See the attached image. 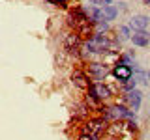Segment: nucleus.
Listing matches in <instances>:
<instances>
[{"mask_svg": "<svg viewBox=\"0 0 150 140\" xmlns=\"http://www.w3.org/2000/svg\"><path fill=\"white\" fill-rule=\"evenodd\" d=\"M101 116L107 121H122V120H135V112L129 110L126 105H111V106H100Z\"/></svg>", "mask_w": 150, "mask_h": 140, "instance_id": "obj_1", "label": "nucleus"}, {"mask_svg": "<svg viewBox=\"0 0 150 140\" xmlns=\"http://www.w3.org/2000/svg\"><path fill=\"white\" fill-rule=\"evenodd\" d=\"M83 43L84 39L77 32H69L64 36V50L71 56H81L83 54Z\"/></svg>", "mask_w": 150, "mask_h": 140, "instance_id": "obj_2", "label": "nucleus"}, {"mask_svg": "<svg viewBox=\"0 0 150 140\" xmlns=\"http://www.w3.org/2000/svg\"><path fill=\"white\" fill-rule=\"evenodd\" d=\"M109 131V125H107V120L103 116H96V118H90L84 123V129L83 133H88V134H94V136L100 138L103 133Z\"/></svg>", "mask_w": 150, "mask_h": 140, "instance_id": "obj_3", "label": "nucleus"}, {"mask_svg": "<svg viewBox=\"0 0 150 140\" xmlns=\"http://www.w3.org/2000/svg\"><path fill=\"white\" fill-rule=\"evenodd\" d=\"M86 95H90V97H94V99L103 103V101H107V99L112 97V92H111V88L107 86V84H103V82H92V86L88 88Z\"/></svg>", "mask_w": 150, "mask_h": 140, "instance_id": "obj_4", "label": "nucleus"}, {"mask_svg": "<svg viewBox=\"0 0 150 140\" xmlns=\"http://www.w3.org/2000/svg\"><path fill=\"white\" fill-rule=\"evenodd\" d=\"M112 77L116 78L120 84H126L133 78V67L128 64H122V62H116L115 67H112Z\"/></svg>", "mask_w": 150, "mask_h": 140, "instance_id": "obj_5", "label": "nucleus"}, {"mask_svg": "<svg viewBox=\"0 0 150 140\" xmlns=\"http://www.w3.org/2000/svg\"><path fill=\"white\" fill-rule=\"evenodd\" d=\"M71 82L79 88V90H88V88L92 86L94 80L90 78V75L84 71V69H73V73H71Z\"/></svg>", "mask_w": 150, "mask_h": 140, "instance_id": "obj_6", "label": "nucleus"}, {"mask_svg": "<svg viewBox=\"0 0 150 140\" xmlns=\"http://www.w3.org/2000/svg\"><path fill=\"white\" fill-rule=\"evenodd\" d=\"M86 73L90 75V78L94 82H101V78H105V75H107V65L100 64V62H90Z\"/></svg>", "mask_w": 150, "mask_h": 140, "instance_id": "obj_7", "label": "nucleus"}, {"mask_svg": "<svg viewBox=\"0 0 150 140\" xmlns=\"http://www.w3.org/2000/svg\"><path fill=\"white\" fill-rule=\"evenodd\" d=\"M124 103H126V106H128L129 110L137 112L141 108V103H143V93L139 90H131V92H128L124 95Z\"/></svg>", "mask_w": 150, "mask_h": 140, "instance_id": "obj_8", "label": "nucleus"}, {"mask_svg": "<svg viewBox=\"0 0 150 140\" xmlns=\"http://www.w3.org/2000/svg\"><path fill=\"white\" fill-rule=\"evenodd\" d=\"M148 17L146 15H133V17H131L129 19V28H131V30H133V32H143V30H146V28H148Z\"/></svg>", "mask_w": 150, "mask_h": 140, "instance_id": "obj_9", "label": "nucleus"}, {"mask_svg": "<svg viewBox=\"0 0 150 140\" xmlns=\"http://www.w3.org/2000/svg\"><path fill=\"white\" fill-rule=\"evenodd\" d=\"M131 43L135 47H148L150 45V32H146V30L133 32L131 34Z\"/></svg>", "mask_w": 150, "mask_h": 140, "instance_id": "obj_10", "label": "nucleus"}, {"mask_svg": "<svg viewBox=\"0 0 150 140\" xmlns=\"http://www.w3.org/2000/svg\"><path fill=\"white\" fill-rule=\"evenodd\" d=\"M133 80H137V82L143 84V86L150 88V71L148 69H139L137 65L133 64Z\"/></svg>", "mask_w": 150, "mask_h": 140, "instance_id": "obj_11", "label": "nucleus"}, {"mask_svg": "<svg viewBox=\"0 0 150 140\" xmlns=\"http://www.w3.org/2000/svg\"><path fill=\"white\" fill-rule=\"evenodd\" d=\"M103 17H105V21L109 22V21H115L116 17H118V8L116 6H112V4H109V6H103Z\"/></svg>", "mask_w": 150, "mask_h": 140, "instance_id": "obj_12", "label": "nucleus"}, {"mask_svg": "<svg viewBox=\"0 0 150 140\" xmlns=\"http://www.w3.org/2000/svg\"><path fill=\"white\" fill-rule=\"evenodd\" d=\"M131 28L129 26H120L118 28V34H120V41H124V39H131Z\"/></svg>", "mask_w": 150, "mask_h": 140, "instance_id": "obj_13", "label": "nucleus"}, {"mask_svg": "<svg viewBox=\"0 0 150 140\" xmlns=\"http://www.w3.org/2000/svg\"><path fill=\"white\" fill-rule=\"evenodd\" d=\"M112 0H90L92 6H98V8H103V6H109Z\"/></svg>", "mask_w": 150, "mask_h": 140, "instance_id": "obj_14", "label": "nucleus"}, {"mask_svg": "<svg viewBox=\"0 0 150 140\" xmlns=\"http://www.w3.org/2000/svg\"><path fill=\"white\" fill-rule=\"evenodd\" d=\"M47 2H51L53 6H58V8H66L69 0H47Z\"/></svg>", "mask_w": 150, "mask_h": 140, "instance_id": "obj_15", "label": "nucleus"}, {"mask_svg": "<svg viewBox=\"0 0 150 140\" xmlns=\"http://www.w3.org/2000/svg\"><path fill=\"white\" fill-rule=\"evenodd\" d=\"M77 140H100V138H98V136H94V134H88V133H81Z\"/></svg>", "mask_w": 150, "mask_h": 140, "instance_id": "obj_16", "label": "nucleus"}, {"mask_svg": "<svg viewBox=\"0 0 150 140\" xmlns=\"http://www.w3.org/2000/svg\"><path fill=\"white\" fill-rule=\"evenodd\" d=\"M141 2H143L144 6H150V0H141Z\"/></svg>", "mask_w": 150, "mask_h": 140, "instance_id": "obj_17", "label": "nucleus"}, {"mask_svg": "<svg viewBox=\"0 0 150 140\" xmlns=\"http://www.w3.org/2000/svg\"><path fill=\"white\" fill-rule=\"evenodd\" d=\"M107 140H116V138H107Z\"/></svg>", "mask_w": 150, "mask_h": 140, "instance_id": "obj_18", "label": "nucleus"}]
</instances>
